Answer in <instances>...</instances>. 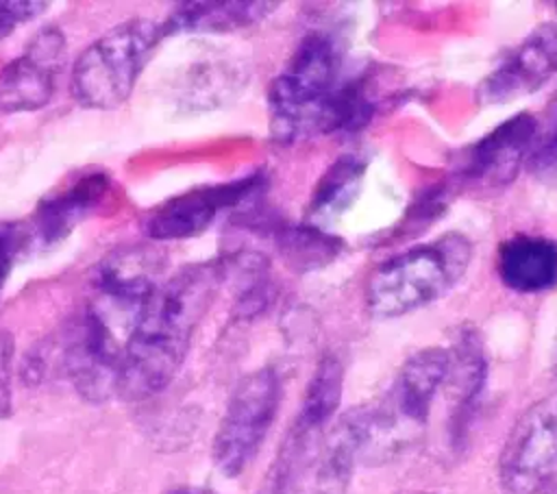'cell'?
Here are the masks:
<instances>
[{
  "label": "cell",
  "mask_w": 557,
  "mask_h": 494,
  "mask_svg": "<svg viewBox=\"0 0 557 494\" xmlns=\"http://www.w3.org/2000/svg\"><path fill=\"white\" fill-rule=\"evenodd\" d=\"M109 176L102 172H91L81 176L65 192L41 200L33 213V239L39 248H50L63 242L85 215L104 198L109 192Z\"/></svg>",
  "instance_id": "2e32d148"
},
{
  "label": "cell",
  "mask_w": 557,
  "mask_h": 494,
  "mask_svg": "<svg viewBox=\"0 0 557 494\" xmlns=\"http://www.w3.org/2000/svg\"><path fill=\"white\" fill-rule=\"evenodd\" d=\"M22 244L24 235L20 233L17 224H0V285H4Z\"/></svg>",
  "instance_id": "cb8c5ba5"
},
{
  "label": "cell",
  "mask_w": 557,
  "mask_h": 494,
  "mask_svg": "<svg viewBox=\"0 0 557 494\" xmlns=\"http://www.w3.org/2000/svg\"><path fill=\"white\" fill-rule=\"evenodd\" d=\"M276 248L283 261L296 272L324 268L342 252V242L315 224H287L276 231Z\"/></svg>",
  "instance_id": "ffe728a7"
},
{
  "label": "cell",
  "mask_w": 557,
  "mask_h": 494,
  "mask_svg": "<svg viewBox=\"0 0 557 494\" xmlns=\"http://www.w3.org/2000/svg\"><path fill=\"white\" fill-rule=\"evenodd\" d=\"M537 137V120L520 111L457 155L455 178L468 187H507Z\"/></svg>",
  "instance_id": "9c48e42d"
},
{
  "label": "cell",
  "mask_w": 557,
  "mask_h": 494,
  "mask_svg": "<svg viewBox=\"0 0 557 494\" xmlns=\"http://www.w3.org/2000/svg\"><path fill=\"white\" fill-rule=\"evenodd\" d=\"M124 342L89 307L70 324L63 344V366L74 390L89 403L117 394Z\"/></svg>",
  "instance_id": "ba28073f"
},
{
  "label": "cell",
  "mask_w": 557,
  "mask_h": 494,
  "mask_svg": "<svg viewBox=\"0 0 557 494\" xmlns=\"http://www.w3.org/2000/svg\"><path fill=\"white\" fill-rule=\"evenodd\" d=\"M448 353H450V370H448L446 387L453 403L450 433L453 437H459L479 409V403L487 385L490 363H487L483 337L472 324H463L457 331Z\"/></svg>",
  "instance_id": "5bb4252c"
},
{
  "label": "cell",
  "mask_w": 557,
  "mask_h": 494,
  "mask_svg": "<svg viewBox=\"0 0 557 494\" xmlns=\"http://www.w3.org/2000/svg\"><path fill=\"white\" fill-rule=\"evenodd\" d=\"M557 481V387L513 422L498 457L503 494H542Z\"/></svg>",
  "instance_id": "8992f818"
},
{
  "label": "cell",
  "mask_w": 557,
  "mask_h": 494,
  "mask_svg": "<svg viewBox=\"0 0 557 494\" xmlns=\"http://www.w3.org/2000/svg\"><path fill=\"white\" fill-rule=\"evenodd\" d=\"M276 9V2H224V0H202L183 2L163 24L165 35L174 30H200V33H226L237 28H248L259 24L265 15Z\"/></svg>",
  "instance_id": "e0dca14e"
},
{
  "label": "cell",
  "mask_w": 557,
  "mask_h": 494,
  "mask_svg": "<svg viewBox=\"0 0 557 494\" xmlns=\"http://www.w3.org/2000/svg\"><path fill=\"white\" fill-rule=\"evenodd\" d=\"M342 52L326 33L307 35L268 89L274 139L289 144L322 135V113L339 85Z\"/></svg>",
  "instance_id": "3957f363"
},
{
  "label": "cell",
  "mask_w": 557,
  "mask_h": 494,
  "mask_svg": "<svg viewBox=\"0 0 557 494\" xmlns=\"http://www.w3.org/2000/svg\"><path fill=\"white\" fill-rule=\"evenodd\" d=\"M557 72V22L548 20L531 28L505 59L479 83L481 104H507L540 91Z\"/></svg>",
  "instance_id": "8fae6325"
},
{
  "label": "cell",
  "mask_w": 557,
  "mask_h": 494,
  "mask_svg": "<svg viewBox=\"0 0 557 494\" xmlns=\"http://www.w3.org/2000/svg\"><path fill=\"white\" fill-rule=\"evenodd\" d=\"M165 26L148 20H126L91 41L76 59L70 76L74 100L94 111L120 107L146 67Z\"/></svg>",
  "instance_id": "277c9868"
},
{
  "label": "cell",
  "mask_w": 557,
  "mask_h": 494,
  "mask_svg": "<svg viewBox=\"0 0 557 494\" xmlns=\"http://www.w3.org/2000/svg\"><path fill=\"white\" fill-rule=\"evenodd\" d=\"M450 353L444 346H426L405 359L385 400L398 424L411 435L426 424L437 392L446 385Z\"/></svg>",
  "instance_id": "4fadbf2b"
},
{
  "label": "cell",
  "mask_w": 557,
  "mask_h": 494,
  "mask_svg": "<svg viewBox=\"0 0 557 494\" xmlns=\"http://www.w3.org/2000/svg\"><path fill=\"white\" fill-rule=\"evenodd\" d=\"M366 178V163L355 155L335 159L320 176L307 209V222L326 229L339 220L359 198Z\"/></svg>",
  "instance_id": "ac0fdd59"
},
{
  "label": "cell",
  "mask_w": 557,
  "mask_h": 494,
  "mask_svg": "<svg viewBox=\"0 0 557 494\" xmlns=\"http://www.w3.org/2000/svg\"><path fill=\"white\" fill-rule=\"evenodd\" d=\"M224 276H233L237 285L235 309L239 318H255L270 302V263L261 252H237L231 261H222Z\"/></svg>",
  "instance_id": "44dd1931"
},
{
  "label": "cell",
  "mask_w": 557,
  "mask_h": 494,
  "mask_svg": "<svg viewBox=\"0 0 557 494\" xmlns=\"http://www.w3.org/2000/svg\"><path fill=\"white\" fill-rule=\"evenodd\" d=\"M281 403L274 368L248 372L233 387L213 437L211 457L224 477H239L261 450Z\"/></svg>",
  "instance_id": "5b68a950"
},
{
  "label": "cell",
  "mask_w": 557,
  "mask_h": 494,
  "mask_svg": "<svg viewBox=\"0 0 557 494\" xmlns=\"http://www.w3.org/2000/svg\"><path fill=\"white\" fill-rule=\"evenodd\" d=\"M470 261L472 244L461 233H446L383 259L366 283L368 313L392 320L440 300L459 283Z\"/></svg>",
  "instance_id": "7a4b0ae2"
},
{
  "label": "cell",
  "mask_w": 557,
  "mask_h": 494,
  "mask_svg": "<svg viewBox=\"0 0 557 494\" xmlns=\"http://www.w3.org/2000/svg\"><path fill=\"white\" fill-rule=\"evenodd\" d=\"M11 359H13V337L0 331V418L11 411Z\"/></svg>",
  "instance_id": "603a6c76"
},
{
  "label": "cell",
  "mask_w": 557,
  "mask_h": 494,
  "mask_svg": "<svg viewBox=\"0 0 557 494\" xmlns=\"http://www.w3.org/2000/svg\"><path fill=\"white\" fill-rule=\"evenodd\" d=\"M48 9L41 0H0V39L13 33L22 22H30Z\"/></svg>",
  "instance_id": "7402d4cb"
},
{
  "label": "cell",
  "mask_w": 557,
  "mask_h": 494,
  "mask_svg": "<svg viewBox=\"0 0 557 494\" xmlns=\"http://www.w3.org/2000/svg\"><path fill=\"white\" fill-rule=\"evenodd\" d=\"M261 185L263 178L257 172L231 183L189 189L154 209L146 220V233L159 242L189 239L207 231L220 211L244 202Z\"/></svg>",
  "instance_id": "7c38bea8"
},
{
  "label": "cell",
  "mask_w": 557,
  "mask_h": 494,
  "mask_svg": "<svg viewBox=\"0 0 557 494\" xmlns=\"http://www.w3.org/2000/svg\"><path fill=\"white\" fill-rule=\"evenodd\" d=\"M222 281V261H205L161 283L122 350L117 394L124 400H146L170 385Z\"/></svg>",
  "instance_id": "6da1fadb"
},
{
  "label": "cell",
  "mask_w": 557,
  "mask_h": 494,
  "mask_svg": "<svg viewBox=\"0 0 557 494\" xmlns=\"http://www.w3.org/2000/svg\"><path fill=\"white\" fill-rule=\"evenodd\" d=\"M65 35L46 26L26 44L22 54L0 70V113H28L46 107L65 63Z\"/></svg>",
  "instance_id": "30bf717a"
},
{
  "label": "cell",
  "mask_w": 557,
  "mask_h": 494,
  "mask_svg": "<svg viewBox=\"0 0 557 494\" xmlns=\"http://www.w3.org/2000/svg\"><path fill=\"white\" fill-rule=\"evenodd\" d=\"M496 272L516 294H542L557 285V242L546 235L516 233L498 244Z\"/></svg>",
  "instance_id": "9a60e30c"
},
{
  "label": "cell",
  "mask_w": 557,
  "mask_h": 494,
  "mask_svg": "<svg viewBox=\"0 0 557 494\" xmlns=\"http://www.w3.org/2000/svg\"><path fill=\"white\" fill-rule=\"evenodd\" d=\"M168 494H218V492H213L209 487H198V485H181V487H174Z\"/></svg>",
  "instance_id": "d4e9b609"
},
{
  "label": "cell",
  "mask_w": 557,
  "mask_h": 494,
  "mask_svg": "<svg viewBox=\"0 0 557 494\" xmlns=\"http://www.w3.org/2000/svg\"><path fill=\"white\" fill-rule=\"evenodd\" d=\"M165 259L150 246H128L109 252L94 268V300L89 305L115 333L133 331L144 307L161 287Z\"/></svg>",
  "instance_id": "52a82bcc"
},
{
  "label": "cell",
  "mask_w": 557,
  "mask_h": 494,
  "mask_svg": "<svg viewBox=\"0 0 557 494\" xmlns=\"http://www.w3.org/2000/svg\"><path fill=\"white\" fill-rule=\"evenodd\" d=\"M344 390V366L335 355H324L302 396L294 431L296 437H318L339 409Z\"/></svg>",
  "instance_id": "d6986e66"
},
{
  "label": "cell",
  "mask_w": 557,
  "mask_h": 494,
  "mask_svg": "<svg viewBox=\"0 0 557 494\" xmlns=\"http://www.w3.org/2000/svg\"><path fill=\"white\" fill-rule=\"evenodd\" d=\"M0 289H2V285H0Z\"/></svg>",
  "instance_id": "484cf974"
}]
</instances>
